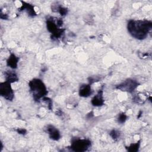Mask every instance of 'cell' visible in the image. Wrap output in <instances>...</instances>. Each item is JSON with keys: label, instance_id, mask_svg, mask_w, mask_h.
Returning a JSON list of instances; mask_svg holds the SVG:
<instances>
[{"label": "cell", "instance_id": "obj_10", "mask_svg": "<svg viewBox=\"0 0 152 152\" xmlns=\"http://www.w3.org/2000/svg\"><path fill=\"white\" fill-rule=\"evenodd\" d=\"M91 94V89L90 85H84L81 87L80 95L82 97H88Z\"/></svg>", "mask_w": 152, "mask_h": 152}, {"label": "cell", "instance_id": "obj_7", "mask_svg": "<svg viewBox=\"0 0 152 152\" xmlns=\"http://www.w3.org/2000/svg\"><path fill=\"white\" fill-rule=\"evenodd\" d=\"M103 102H104V100H103V91L102 90H100L92 99L91 103L93 106H100L103 105Z\"/></svg>", "mask_w": 152, "mask_h": 152}, {"label": "cell", "instance_id": "obj_3", "mask_svg": "<svg viewBox=\"0 0 152 152\" xmlns=\"http://www.w3.org/2000/svg\"><path fill=\"white\" fill-rule=\"evenodd\" d=\"M91 145L90 140L87 139H75L72 141L71 148L75 151H84L87 150Z\"/></svg>", "mask_w": 152, "mask_h": 152}, {"label": "cell", "instance_id": "obj_12", "mask_svg": "<svg viewBox=\"0 0 152 152\" xmlns=\"http://www.w3.org/2000/svg\"><path fill=\"white\" fill-rule=\"evenodd\" d=\"M126 118H127V116L124 113H122L119 115L118 121L121 124H123L125 122V121L126 120Z\"/></svg>", "mask_w": 152, "mask_h": 152}, {"label": "cell", "instance_id": "obj_6", "mask_svg": "<svg viewBox=\"0 0 152 152\" xmlns=\"http://www.w3.org/2000/svg\"><path fill=\"white\" fill-rule=\"evenodd\" d=\"M46 129H47V132L51 139L57 141L60 138L61 135H60L59 131L55 127H54L53 125H49L47 126Z\"/></svg>", "mask_w": 152, "mask_h": 152}, {"label": "cell", "instance_id": "obj_17", "mask_svg": "<svg viewBox=\"0 0 152 152\" xmlns=\"http://www.w3.org/2000/svg\"><path fill=\"white\" fill-rule=\"evenodd\" d=\"M0 17H1V18L3 19V20H6L8 18V16L5 14H3L2 12H1Z\"/></svg>", "mask_w": 152, "mask_h": 152}, {"label": "cell", "instance_id": "obj_9", "mask_svg": "<svg viewBox=\"0 0 152 152\" xmlns=\"http://www.w3.org/2000/svg\"><path fill=\"white\" fill-rule=\"evenodd\" d=\"M18 61V58H17L14 54H11L7 61V64L10 68L15 69L17 67Z\"/></svg>", "mask_w": 152, "mask_h": 152}, {"label": "cell", "instance_id": "obj_4", "mask_svg": "<svg viewBox=\"0 0 152 152\" xmlns=\"http://www.w3.org/2000/svg\"><path fill=\"white\" fill-rule=\"evenodd\" d=\"M0 94L7 100H12L14 97V92L11 86V83L8 81L1 83Z\"/></svg>", "mask_w": 152, "mask_h": 152}, {"label": "cell", "instance_id": "obj_16", "mask_svg": "<svg viewBox=\"0 0 152 152\" xmlns=\"http://www.w3.org/2000/svg\"><path fill=\"white\" fill-rule=\"evenodd\" d=\"M17 132L20 134H25L26 133V130L25 129H23V128H19L17 129Z\"/></svg>", "mask_w": 152, "mask_h": 152}, {"label": "cell", "instance_id": "obj_5", "mask_svg": "<svg viewBox=\"0 0 152 152\" xmlns=\"http://www.w3.org/2000/svg\"><path fill=\"white\" fill-rule=\"evenodd\" d=\"M138 85V83L135 80L132 79H127L122 83L117 86L116 88L122 91L131 93L137 87Z\"/></svg>", "mask_w": 152, "mask_h": 152}, {"label": "cell", "instance_id": "obj_14", "mask_svg": "<svg viewBox=\"0 0 152 152\" xmlns=\"http://www.w3.org/2000/svg\"><path fill=\"white\" fill-rule=\"evenodd\" d=\"M138 148H139V142L134 143L128 147V150L130 151H136L138 150Z\"/></svg>", "mask_w": 152, "mask_h": 152}, {"label": "cell", "instance_id": "obj_13", "mask_svg": "<svg viewBox=\"0 0 152 152\" xmlns=\"http://www.w3.org/2000/svg\"><path fill=\"white\" fill-rule=\"evenodd\" d=\"M110 135L111 136V137H112L113 140H117V139L119 137V136H120V133H119V131H116V130H112V131L110 132Z\"/></svg>", "mask_w": 152, "mask_h": 152}, {"label": "cell", "instance_id": "obj_8", "mask_svg": "<svg viewBox=\"0 0 152 152\" xmlns=\"http://www.w3.org/2000/svg\"><path fill=\"white\" fill-rule=\"evenodd\" d=\"M20 10H25L27 12L28 15L31 17H34L36 15V13L34 10V7L31 4L26 3L24 2H23V4Z\"/></svg>", "mask_w": 152, "mask_h": 152}, {"label": "cell", "instance_id": "obj_2", "mask_svg": "<svg viewBox=\"0 0 152 152\" xmlns=\"http://www.w3.org/2000/svg\"><path fill=\"white\" fill-rule=\"evenodd\" d=\"M29 87L33 93V98L36 100H39L41 98H43L48 93L45 85L40 79L36 78L30 81Z\"/></svg>", "mask_w": 152, "mask_h": 152}, {"label": "cell", "instance_id": "obj_15", "mask_svg": "<svg viewBox=\"0 0 152 152\" xmlns=\"http://www.w3.org/2000/svg\"><path fill=\"white\" fill-rule=\"evenodd\" d=\"M58 10L59 12L60 13V14H61L62 16L66 15V13H67V9L65 8H64V7H61V6L59 7L58 8Z\"/></svg>", "mask_w": 152, "mask_h": 152}, {"label": "cell", "instance_id": "obj_11", "mask_svg": "<svg viewBox=\"0 0 152 152\" xmlns=\"http://www.w3.org/2000/svg\"><path fill=\"white\" fill-rule=\"evenodd\" d=\"M5 77L6 79V81L10 83L11 84L18 81V77L14 72L11 71H7L5 74Z\"/></svg>", "mask_w": 152, "mask_h": 152}, {"label": "cell", "instance_id": "obj_1", "mask_svg": "<svg viewBox=\"0 0 152 152\" xmlns=\"http://www.w3.org/2000/svg\"><path fill=\"white\" fill-rule=\"evenodd\" d=\"M152 23L148 20H129L127 24L128 31L135 39H145L151 29Z\"/></svg>", "mask_w": 152, "mask_h": 152}]
</instances>
